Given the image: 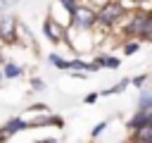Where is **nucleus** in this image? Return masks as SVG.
I'll list each match as a JSON object with an SVG mask.
<instances>
[{"mask_svg":"<svg viewBox=\"0 0 152 143\" xmlns=\"http://www.w3.org/2000/svg\"><path fill=\"white\" fill-rule=\"evenodd\" d=\"M97 24V7L88 5L86 0H78V5L69 14V29L76 31H93Z\"/></svg>","mask_w":152,"mask_h":143,"instance_id":"nucleus-1","label":"nucleus"},{"mask_svg":"<svg viewBox=\"0 0 152 143\" xmlns=\"http://www.w3.org/2000/svg\"><path fill=\"white\" fill-rule=\"evenodd\" d=\"M124 17H126V7L121 2H116V0H107V2H102L97 7V24H95V29L97 26L100 29H114Z\"/></svg>","mask_w":152,"mask_h":143,"instance_id":"nucleus-2","label":"nucleus"},{"mask_svg":"<svg viewBox=\"0 0 152 143\" xmlns=\"http://www.w3.org/2000/svg\"><path fill=\"white\" fill-rule=\"evenodd\" d=\"M145 21H147V12H142V10L131 12L128 19H126V24H124V36H126V38H140V41H142Z\"/></svg>","mask_w":152,"mask_h":143,"instance_id":"nucleus-3","label":"nucleus"},{"mask_svg":"<svg viewBox=\"0 0 152 143\" xmlns=\"http://www.w3.org/2000/svg\"><path fill=\"white\" fill-rule=\"evenodd\" d=\"M66 24H62V21H57L52 14L45 19V24H43V33L48 36V41H52V43H62V41H66Z\"/></svg>","mask_w":152,"mask_h":143,"instance_id":"nucleus-4","label":"nucleus"},{"mask_svg":"<svg viewBox=\"0 0 152 143\" xmlns=\"http://www.w3.org/2000/svg\"><path fill=\"white\" fill-rule=\"evenodd\" d=\"M0 41H5V43H14L17 41V21L12 17H2L0 19Z\"/></svg>","mask_w":152,"mask_h":143,"instance_id":"nucleus-5","label":"nucleus"},{"mask_svg":"<svg viewBox=\"0 0 152 143\" xmlns=\"http://www.w3.org/2000/svg\"><path fill=\"white\" fill-rule=\"evenodd\" d=\"M26 126H31L26 119H21V117H12V119H7V122H5V126H2V129H5V133H7V136H14V133L24 131Z\"/></svg>","mask_w":152,"mask_h":143,"instance_id":"nucleus-6","label":"nucleus"},{"mask_svg":"<svg viewBox=\"0 0 152 143\" xmlns=\"http://www.w3.org/2000/svg\"><path fill=\"white\" fill-rule=\"evenodd\" d=\"M133 143H152V122L133 129Z\"/></svg>","mask_w":152,"mask_h":143,"instance_id":"nucleus-7","label":"nucleus"},{"mask_svg":"<svg viewBox=\"0 0 152 143\" xmlns=\"http://www.w3.org/2000/svg\"><path fill=\"white\" fill-rule=\"evenodd\" d=\"M95 62H97V67L102 69H116L119 67V57H114V55H100V57H95Z\"/></svg>","mask_w":152,"mask_h":143,"instance_id":"nucleus-8","label":"nucleus"},{"mask_svg":"<svg viewBox=\"0 0 152 143\" xmlns=\"http://www.w3.org/2000/svg\"><path fill=\"white\" fill-rule=\"evenodd\" d=\"M2 74H5V79H17V76H21V67L14 64V62H5Z\"/></svg>","mask_w":152,"mask_h":143,"instance_id":"nucleus-9","label":"nucleus"},{"mask_svg":"<svg viewBox=\"0 0 152 143\" xmlns=\"http://www.w3.org/2000/svg\"><path fill=\"white\" fill-rule=\"evenodd\" d=\"M48 62L52 64V67H57V69H69V60H64V57H59V55H48Z\"/></svg>","mask_w":152,"mask_h":143,"instance_id":"nucleus-10","label":"nucleus"},{"mask_svg":"<svg viewBox=\"0 0 152 143\" xmlns=\"http://www.w3.org/2000/svg\"><path fill=\"white\" fill-rule=\"evenodd\" d=\"M138 107H152V88H142L138 98Z\"/></svg>","mask_w":152,"mask_h":143,"instance_id":"nucleus-11","label":"nucleus"},{"mask_svg":"<svg viewBox=\"0 0 152 143\" xmlns=\"http://www.w3.org/2000/svg\"><path fill=\"white\" fill-rule=\"evenodd\" d=\"M138 48H140V38H126V43H124V52L126 55L138 52Z\"/></svg>","mask_w":152,"mask_h":143,"instance_id":"nucleus-12","label":"nucleus"},{"mask_svg":"<svg viewBox=\"0 0 152 143\" xmlns=\"http://www.w3.org/2000/svg\"><path fill=\"white\" fill-rule=\"evenodd\" d=\"M128 83H131V79H121V81H119L116 86H112V88H107V91H104V95H114V93H121V91H124V88H126Z\"/></svg>","mask_w":152,"mask_h":143,"instance_id":"nucleus-13","label":"nucleus"},{"mask_svg":"<svg viewBox=\"0 0 152 143\" xmlns=\"http://www.w3.org/2000/svg\"><path fill=\"white\" fill-rule=\"evenodd\" d=\"M142 41H152V12H147V21H145V31H142Z\"/></svg>","mask_w":152,"mask_h":143,"instance_id":"nucleus-14","label":"nucleus"},{"mask_svg":"<svg viewBox=\"0 0 152 143\" xmlns=\"http://www.w3.org/2000/svg\"><path fill=\"white\" fill-rule=\"evenodd\" d=\"M145 81H147V76H145V74H140V76L131 79V83H133V86H138V88H142V86H145Z\"/></svg>","mask_w":152,"mask_h":143,"instance_id":"nucleus-15","label":"nucleus"},{"mask_svg":"<svg viewBox=\"0 0 152 143\" xmlns=\"http://www.w3.org/2000/svg\"><path fill=\"white\" fill-rule=\"evenodd\" d=\"M57 2H59V5H62V7H66V10H69V12H71V10H74V7H76V5H78V0H57Z\"/></svg>","mask_w":152,"mask_h":143,"instance_id":"nucleus-16","label":"nucleus"},{"mask_svg":"<svg viewBox=\"0 0 152 143\" xmlns=\"http://www.w3.org/2000/svg\"><path fill=\"white\" fill-rule=\"evenodd\" d=\"M31 88H33V91H43V88H45V83H43L40 79H31Z\"/></svg>","mask_w":152,"mask_h":143,"instance_id":"nucleus-17","label":"nucleus"},{"mask_svg":"<svg viewBox=\"0 0 152 143\" xmlns=\"http://www.w3.org/2000/svg\"><path fill=\"white\" fill-rule=\"evenodd\" d=\"M104 129H107V122H100V124H97V126L93 129V138H95V136H100V133H102Z\"/></svg>","mask_w":152,"mask_h":143,"instance_id":"nucleus-18","label":"nucleus"},{"mask_svg":"<svg viewBox=\"0 0 152 143\" xmlns=\"http://www.w3.org/2000/svg\"><path fill=\"white\" fill-rule=\"evenodd\" d=\"M97 98H100V93H90V95H86V102H88V105H93Z\"/></svg>","mask_w":152,"mask_h":143,"instance_id":"nucleus-19","label":"nucleus"},{"mask_svg":"<svg viewBox=\"0 0 152 143\" xmlns=\"http://www.w3.org/2000/svg\"><path fill=\"white\" fill-rule=\"evenodd\" d=\"M86 2H88V5H93V7H100V5H102V2H107V0H86Z\"/></svg>","mask_w":152,"mask_h":143,"instance_id":"nucleus-20","label":"nucleus"},{"mask_svg":"<svg viewBox=\"0 0 152 143\" xmlns=\"http://www.w3.org/2000/svg\"><path fill=\"white\" fill-rule=\"evenodd\" d=\"M0 143H7V133H5V129H0Z\"/></svg>","mask_w":152,"mask_h":143,"instance_id":"nucleus-21","label":"nucleus"},{"mask_svg":"<svg viewBox=\"0 0 152 143\" xmlns=\"http://www.w3.org/2000/svg\"><path fill=\"white\" fill-rule=\"evenodd\" d=\"M38 143H57L55 138H43V141H38Z\"/></svg>","mask_w":152,"mask_h":143,"instance_id":"nucleus-22","label":"nucleus"},{"mask_svg":"<svg viewBox=\"0 0 152 143\" xmlns=\"http://www.w3.org/2000/svg\"><path fill=\"white\" fill-rule=\"evenodd\" d=\"M2 79H5V74H2V69H0V81H2Z\"/></svg>","mask_w":152,"mask_h":143,"instance_id":"nucleus-23","label":"nucleus"}]
</instances>
